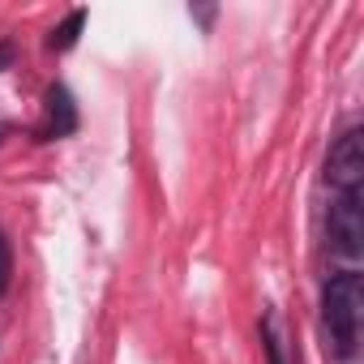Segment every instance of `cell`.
<instances>
[{
	"mask_svg": "<svg viewBox=\"0 0 364 364\" xmlns=\"http://www.w3.org/2000/svg\"><path fill=\"white\" fill-rule=\"evenodd\" d=\"M326 185L334 193H360L364 185V129L351 124L334 137L330 154H326Z\"/></svg>",
	"mask_w": 364,
	"mask_h": 364,
	"instance_id": "3",
	"label": "cell"
},
{
	"mask_svg": "<svg viewBox=\"0 0 364 364\" xmlns=\"http://www.w3.org/2000/svg\"><path fill=\"white\" fill-rule=\"evenodd\" d=\"M330 253L347 262V270H355V262L364 257V206L360 193H334L330 206Z\"/></svg>",
	"mask_w": 364,
	"mask_h": 364,
	"instance_id": "2",
	"label": "cell"
},
{
	"mask_svg": "<svg viewBox=\"0 0 364 364\" xmlns=\"http://www.w3.org/2000/svg\"><path fill=\"white\" fill-rule=\"evenodd\" d=\"M321 321L330 330L334 351L343 360H351L360 347V330H364V279H360V270L330 274V283L321 291Z\"/></svg>",
	"mask_w": 364,
	"mask_h": 364,
	"instance_id": "1",
	"label": "cell"
},
{
	"mask_svg": "<svg viewBox=\"0 0 364 364\" xmlns=\"http://www.w3.org/2000/svg\"><path fill=\"white\" fill-rule=\"evenodd\" d=\"M73 129H77V103H73V95L65 86H52L48 90V120H43L39 137L52 141V137H69Z\"/></svg>",
	"mask_w": 364,
	"mask_h": 364,
	"instance_id": "4",
	"label": "cell"
},
{
	"mask_svg": "<svg viewBox=\"0 0 364 364\" xmlns=\"http://www.w3.org/2000/svg\"><path fill=\"white\" fill-rule=\"evenodd\" d=\"M9 60H14V43L5 39V43H0V73H5V69H9Z\"/></svg>",
	"mask_w": 364,
	"mask_h": 364,
	"instance_id": "8",
	"label": "cell"
},
{
	"mask_svg": "<svg viewBox=\"0 0 364 364\" xmlns=\"http://www.w3.org/2000/svg\"><path fill=\"white\" fill-rule=\"evenodd\" d=\"M9 279H14V249H9V236L0 232V296L9 291Z\"/></svg>",
	"mask_w": 364,
	"mask_h": 364,
	"instance_id": "6",
	"label": "cell"
},
{
	"mask_svg": "<svg viewBox=\"0 0 364 364\" xmlns=\"http://www.w3.org/2000/svg\"><path fill=\"white\" fill-rule=\"evenodd\" d=\"M262 343H266V360L270 364H283V351H279V338H274V326L270 321L262 326Z\"/></svg>",
	"mask_w": 364,
	"mask_h": 364,
	"instance_id": "7",
	"label": "cell"
},
{
	"mask_svg": "<svg viewBox=\"0 0 364 364\" xmlns=\"http://www.w3.org/2000/svg\"><path fill=\"white\" fill-rule=\"evenodd\" d=\"M82 26H86V9H73L56 31H52V39H48V48L52 52H69L73 43H77V35H82Z\"/></svg>",
	"mask_w": 364,
	"mask_h": 364,
	"instance_id": "5",
	"label": "cell"
}]
</instances>
